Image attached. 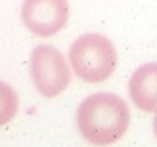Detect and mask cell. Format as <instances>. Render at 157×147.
<instances>
[{
  "label": "cell",
  "mask_w": 157,
  "mask_h": 147,
  "mask_svg": "<svg viewBox=\"0 0 157 147\" xmlns=\"http://www.w3.org/2000/svg\"><path fill=\"white\" fill-rule=\"evenodd\" d=\"M128 96L140 111H157V63H144L132 73Z\"/></svg>",
  "instance_id": "5"
},
{
  "label": "cell",
  "mask_w": 157,
  "mask_h": 147,
  "mask_svg": "<svg viewBox=\"0 0 157 147\" xmlns=\"http://www.w3.org/2000/svg\"><path fill=\"white\" fill-rule=\"evenodd\" d=\"M153 132L157 136V111H155V117H153Z\"/></svg>",
  "instance_id": "6"
},
{
  "label": "cell",
  "mask_w": 157,
  "mask_h": 147,
  "mask_svg": "<svg viewBox=\"0 0 157 147\" xmlns=\"http://www.w3.org/2000/svg\"><path fill=\"white\" fill-rule=\"evenodd\" d=\"M67 0H25L21 6V21L35 36H54L67 25Z\"/></svg>",
  "instance_id": "4"
},
{
  "label": "cell",
  "mask_w": 157,
  "mask_h": 147,
  "mask_svg": "<svg viewBox=\"0 0 157 147\" xmlns=\"http://www.w3.org/2000/svg\"><path fill=\"white\" fill-rule=\"evenodd\" d=\"M69 61L82 82H104L117 67V50L107 36L86 33L71 44Z\"/></svg>",
  "instance_id": "2"
},
{
  "label": "cell",
  "mask_w": 157,
  "mask_h": 147,
  "mask_svg": "<svg viewBox=\"0 0 157 147\" xmlns=\"http://www.w3.org/2000/svg\"><path fill=\"white\" fill-rule=\"evenodd\" d=\"M130 111L123 97L98 92L84 97L77 107V128L92 145H111L127 134Z\"/></svg>",
  "instance_id": "1"
},
{
  "label": "cell",
  "mask_w": 157,
  "mask_h": 147,
  "mask_svg": "<svg viewBox=\"0 0 157 147\" xmlns=\"http://www.w3.org/2000/svg\"><path fill=\"white\" fill-rule=\"evenodd\" d=\"M29 69L35 88L46 97L59 96L71 80V69L63 53L50 44L35 46V50L31 52Z\"/></svg>",
  "instance_id": "3"
}]
</instances>
